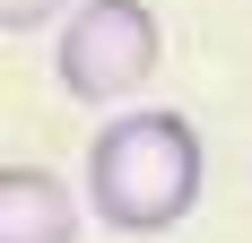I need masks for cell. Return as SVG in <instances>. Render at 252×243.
<instances>
[{"label": "cell", "instance_id": "obj_1", "mask_svg": "<svg viewBox=\"0 0 252 243\" xmlns=\"http://www.w3.org/2000/svg\"><path fill=\"white\" fill-rule=\"evenodd\" d=\"M200 182H209V148L174 104L113 113L87 139V209L113 235H174L200 209Z\"/></svg>", "mask_w": 252, "mask_h": 243}, {"label": "cell", "instance_id": "obj_2", "mask_svg": "<svg viewBox=\"0 0 252 243\" xmlns=\"http://www.w3.org/2000/svg\"><path fill=\"white\" fill-rule=\"evenodd\" d=\"M165 61V26H157L148 0H78L61 44H52V70H61V96L70 104H130Z\"/></svg>", "mask_w": 252, "mask_h": 243}, {"label": "cell", "instance_id": "obj_3", "mask_svg": "<svg viewBox=\"0 0 252 243\" xmlns=\"http://www.w3.org/2000/svg\"><path fill=\"white\" fill-rule=\"evenodd\" d=\"M0 243H78V200L44 165H0Z\"/></svg>", "mask_w": 252, "mask_h": 243}, {"label": "cell", "instance_id": "obj_4", "mask_svg": "<svg viewBox=\"0 0 252 243\" xmlns=\"http://www.w3.org/2000/svg\"><path fill=\"white\" fill-rule=\"evenodd\" d=\"M70 9V0H0V35H35V26H52Z\"/></svg>", "mask_w": 252, "mask_h": 243}]
</instances>
